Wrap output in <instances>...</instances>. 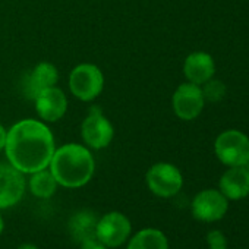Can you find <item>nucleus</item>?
Segmentation results:
<instances>
[{"instance_id": "obj_12", "label": "nucleus", "mask_w": 249, "mask_h": 249, "mask_svg": "<svg viewBox=\"0 0 249 249\" xmlns=\"http://www.w3.org/2000/svg\"><path fill=\"white\" fill-rule=\"evenodd\" d=\"M57 82H59L57 68L50 62H40L25 76V85H24L25 94L28 98L34 100L38 92L56 87Z\"/></svg>"}, {"instance_id": "obj_9", "label": "nucleus", "mask_w": 249, "mask_h": 249, "mask_svg": "<svg viewBox=\"0 0 249 249\" xmlns=\"http://www.w3.org/2000/svg\"><path fill=\"white\" fill-rule=\"evenodd\" d=\"M204 104H205V98L202 95L201 85L192 82L180 84L172 97V106L175 114L185 122L196 119L202 113Z\"/></svg>"}, {"instance_id": "obj_1", "label": "nucleus", "mask_w": 249, "mask_h": 249, "mask_svg": "<svg viewBox=\"0 0 249 249\" xmlns=\"http://www.w3.org/2000/svg\"><path fill=\"white\" fill-rule=\"evenodd\" d=\"M56 142L49 124L38 119H22L8 129L5 154L11 166L24 175L49 167Z\"/></svg>"}, {"instance_id": "obj_19", "label": "nucleus", "mask_w": 249, "mask_h": 249, "mask_svg": "<svg viewBox=\"0 0 249 249\" xmlns=\"http://www.w3.org/2000/svg\"><path fill=\"white\" fill-rule=\"evenodd\" d=\"M205 240L210 249H229L227 237L221 230H210L205 236Z\"/></svg>"}, {"instance_id": "obj_24", "label": "nucleus", "mask_w": 249, "mask_h": 249, "mask_svg": "<svg viewBox=\"0 0 249 249\" xmlns=\"http://www.w3.org/2000/svg\"><path fill=\"white\" fill-rule=\"evenodd\" d=\"M243 167H245V169H246V170H248V172H249V160H248V163H246V164H245V166H243Z\"/></svg>"}, {"instance_id": "obj_6", "label": "nucleus", "mask_w": 249, "mask_h": 249, "mask_svg": "<svg viewBox=\"0 0 249 249\" xmlns=\"http://www.w3.org/2000/svg\"><path fill=\"white\" fill-rule=\"evenodd\" d=\"M145 182L148 189L156 196L172 198L180 192L183 186V176L175 164L160 161L148 169Z\"/></svg>"}, {"instance_id": "obj_7", "label": "nucleus", "mask_w": 249, "mask_h": 249, "mask_svg": "<svg viewBox=\"0 0 249 249\" xmlns=\"http://www.w3.org/2000/svg\"><path fill=\"white\" fill-rule=\"evenodd\" d=\"M132 234L131 220L119 211H110L97 220L95 237L107 248H117Z\"/></svg>"}, {"instance_id": "obj_8", "label": "nucleus", "mask_w": 249, "mask_h": 249, "mask_svg": "<svg viewBox=\"0 0 249 249\" xmlns=\"http://www.w3.org/2000/svg\"><path fill=\"white\" fill-rule=\"evenodd\" d=\"M229 211V199L218 189H204L191 204L192 217L201 223L220 221Z\"/></svg>"}, {"instance_id": "obj_11", "label": "nucleus", "mask_w": 249, "mask_h": 249, "mask_svg": "<svg viewBox=\"0 0 249 249\" xmlns=\"http://www.w3.org/2000/svg\"><path fill=\"white\" fill-rule=\"evenodd\" d=\"M34 104L40 120L46 123L59 122L68 111V97L57 85L38 92Z\"/></svg>"}, {"instance_id": "obj_17", "label": "nucleus", "mask_w": 249, "mask_h": 249, "mask_svg": "<svg viewBox=\"0 0 249 249\" xmlns=\"http://www.w3.org/2000/svg\"><path fill=\"white\" fill-rule=\"evenodd\" d=\"M97 220L98 218L91 211H87V210L78 211L76 214H73L68 223V227H69L72 237L81 243L82 240L95 236Z\"/></svg>"}, {"instance_id": "obj_5", "label": "nucleus", "mask_w": 249, "mask_h": 249, "mask_svg": "<svg viewBox=\"0 0 249 249\" xmlns=\"http://www.w3.org/2000/svg\"><path fill=\"white\" fill-rule=\"evenodd\" d=\"M214 153L227 167L245 166L249 160V138L236 129L224 131L214 142Z\"/></svg>"}, {"instance_id": "obj_3", "label": "nucleus", "mask_w": 249, "mask_h": 249, "mask_svg": "<svg viewBox=\"0 0 249 249\" xmlns=\"http://www.w3.org/2000/svg\"><path fill=\"white\" fill-rule=\"evenodd\" d=\"M69 89L79 101H94L104 89V75L101 69L94 63L75 66L69 73Z\"/></svg>"}, {"instance_id": "obj_2", "label": "nucleus", "mask_w": 249, "mask_h": 249, "mask_svg": "<svg viewBox=\"0 0 249 249\" xmlns=\"http://www.w3.org/2000/svg\"><path fill=\"white\" fill-rule=\"evenodd\" d=\"M49 169L56 178L59 186L78 189L92 179L95 160L87 145L68 142L54 150Z\"/></svg>"}, {"instance_id": "obj_16", "label": "nucleus", "mask_w": 249, "mask_h": 249, "mask_svg": "<svg viewBox=\"0 0 249 249\" xmlns=\"http://www.w3.org/2000/svg\"><path fill=\"white\" fill-rule=\"evenodd\" d=\"M30 176L31 178L28 180V188L36 198L49 199L56 194L59 183L49 167L38 170L36 173H31Z\"/></svg>"}, {"instance_id": "obj_15", "label": "nucleus", "mask_w": 249, "mask_h": 249, "mask_svg": "<svg viewBox=\"0 0 249 249\" xmlns=\"http://www.w3.org/2000/svg\"><path fill=\"white\" fill-rule=\"evenodd\" d=\"M126 249H169V239L161 230L147 227L128 239Z\"/></svg>"}, {"instance_id": "obj_18", "label": "nucleus", "mask_w": 249, "mask_h": 249, "mask_svg": "<svg viewBox=\"0 0 249 249\" xmlns=\"http://www.w3.org/2000/svg\"><path fill=\"white\" fill-rule=\"evenodd\" d=\"M201 89H202V95L205 101H211V103L221 101L226 95V85L221 81H217L213 78L207 81L205 84H202Z\"/></svg>"}, {"instance_id": "obj_21", "label": "nucleus", "mask_w": 249, "mask_h": 249, "mask_svg": "<svg viewBox=\"0 0 249 249\" xmlns=\"http://www.w3.org/2000/svg\"><path fill=\"white\" fill-rule=\"evenodd\" d=\"M6 138H8V129L3 126L2 123H0V153L5 150V145H6Z\"/></svg>"}, {"instance_id": "obj_10", "label": "nucleus", "mask_w": 249, "mask_h": 249, "mask_svg": "<svg viewBox=\"0 0 249 249\" xmlns=\"http://www.w3.org/2000/svg\"><path fill=\"white\" fill-rule=\"evenodd\" d=\"M27 183L24 173L14 166L0 164V210L17 205L25 195Z\"/></svg>"}, {"instance_id": "obj_14", "label": "nucleus", "mask_w": 249, "mask_h": 249, "mask_svg": "<svg viewBox=\"0 0 249 249\" xmlns=\"http://www.w3.org/2000/svg\"><path fill=\"white\" fill-rule=\"evenodd\" d=\"M183 73L188 82L202 85L210 81L215 73V63L214 59L205 52H195L191 53L183 63Z\"/></svg>"}, {"instance_id": "obj_4", "label": "nucleus", "mask_w": 249, "mask_h": 249, "mask_svg": "<svg viewBox=\"0 0 249 249\" xmlns=\"http://www.w3.org/2000/svg\"><path fill=\"white\" fill-rule=\"evenodd\" d=\"M81 137L89 150L107 148L114 138V128L110 119L97 106L91 107L81 123Z\"/></svg>"}, {"instance_id": "obj_23", "label": "nucleus", "mask_w": 249, "mask_h": 249, "mask_svg": "<svg viewBox=\"0 0 249 249\" xmlns=\"http://www.w3.org/2000/svg\"><path fill=\"white\" fill-rule=\"evenodd\" d=\"M3 229H5V221H3L2 213H0V234H2V233H3Z\"/></svg>"}, {"instance_id": "obj_13", "label": "nucleus", "mask_w": 249, "mask_h": 249, "mask_svg": "<svg viewBox=\"0 0 249 249\" xmlns=\"http://www.w3.org/2000/svg\"><path fill=\"white\" fill-rule=\"evenodd\" d=\"M218 191L229 201H240L249 195V172L243 166L229 167L218 182Z\"/></svg>"}, {"instance_id": "obj_20", "label": "nucleus", "mask_w": 249, "mask_h": 249, "mask_svg": "<svg viewBox=\"0 0 249 249\" xmlns=\"http://www.w3.org/2000/svg\"><path fill=\"white\" fill-rule=\"evenodd\" d=\"M79 249H108V248L106 245H103L95 236H92V237H88V239L82 240Z\"/></svg>"}, {"instance_id": "obj_22", "label": "nucleus", "mask_w": 249, "mask_h": 249, "mask_svg": "<svg viewBox=\"0 0 249 249\" xmlns=\"http://www.w3.org/2000/svg\"><path fill=\"white\" fill-rule=\"evenodd\" d=\"M17 249H40V248L36 246V245H33V243H22V245H19Z\"/></svg>"}]
</instances>
